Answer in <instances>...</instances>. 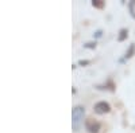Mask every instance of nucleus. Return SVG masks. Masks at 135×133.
Here are the masks:
<instances>
[{
    "label": "nucleus",
    "mask_w": 135,
    "mask_h": 133,
    "mask_svg": "<svg viewBox=\"0 0 135 133\" xmlns=\"http://www.w3.org/2000/svg\"><path fill=\"white\" fill-rule=\"evenodd\" d=\"M95 112L99 113V114L108 113V112H109V105H108L107 102H97L96 106H95Z\"/></svg>",
    "instance_id": "f03ea898"
},
{
    "label": "nucleus",
    "mask_w": 135,
    "mask_h": 133,
    "mask_svg": "<svg viewBox=\"0 0 135 133\" xmlns=\"http://www.w3.org/2000/svg\"><path fill=\"white\" fill-rule=\"evenodd\" d=\"M73 128L74 129H78L80 124L83 123V118H84V108L81 106H77L76 109H73Z\"/></svg>",
    "instance_id": "f257e3e1"
},
{
    "label": "nucleus",
    "mask_w": 135,
    "mask_h": 133,
    "mask_svg": "<svg viewBox=\"0 0 135 133\" xmlns=\"http://www.w3.org/2000/svg\"><path fill=\"white\" fill-rule=\"evenodd\" d=\"M93 6H96V7H101V3L97 2V3H93Z\"/></svg>",
    "instance_id": "20e7f679"
},
{
    "label": "nucleus",
    "mask_w": 135,
    "mask_h": 133,
    "mask_svg": "<svg viewBox=\"0 0 135 133\" xmlns=\"http://www.w3.org/2000/svg\"><path fill=\"white\" fill-rule=\"evenodd\" d=\"M86 126H88V129L91 130L92 133H96V132L99 130V128H100V125H99L97 123H95V121H92V120L86 123Z\"/></svg>",
    "instance_id": "7ed1b4c3"
}]
</instances>
